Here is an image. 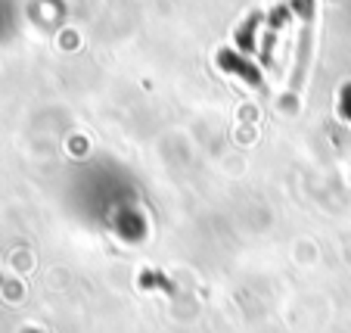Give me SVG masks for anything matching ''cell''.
<instances>
[{
	"label": "cell",
	"instance_id": "cell-1",
	"mask_svg": "<svg viewBox=\"0 0 351 333\" xmlns=\"http://www.w3.org/2000/svg\"><path fill=\"white\" fill-rule=\"evenodd\" d=\"M298 10H302V47L295 54V69H292V78H289V87L292 93L302 87L305 81V69H308V60H311V38H314V0H295Z\"/></svg>",
	"mask_w": 351,
	"mask_h": 333
}]
</instances>
